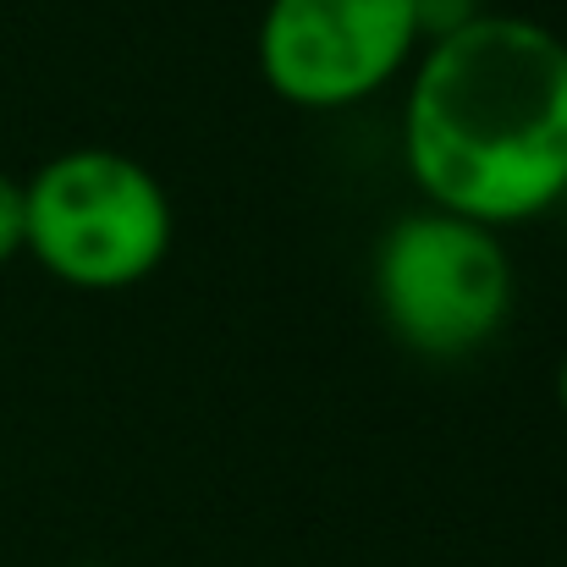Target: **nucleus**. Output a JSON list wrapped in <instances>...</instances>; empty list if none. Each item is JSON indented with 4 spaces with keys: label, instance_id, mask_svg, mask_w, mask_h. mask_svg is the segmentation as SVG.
I'll list each match as a JSON object with an SVG mask.
<instances>
[{
    "label": "nucleus",
    "instance_id": "f257e3e1",
    "mask_svg": "<svg viewBox=\"0 0 567 567\" xmlns=\"http://www.w3.org/2000/svg\"><path fill=\"white\" fill-rule=\"evenodd\" d=\"M402 161L424 204L518 226L567 198V39L535 17L480 11L413 61Z\"/></svg>",
    "mask_w": 567,
    "mask_h": 567
},
{
    "label": "nucleus",
    "instance_id": "f03ea898",
    "mask_svg": "<svg viewBox=\"0 0 567 567\" xmlns=\"http://www.w3.org/2000/svg\"><path fill=\"white\" fill-rule=\"evenodd\" d=\"M172 198L122 150H66L22 183V248L78 292H127L172 254Z\"/></svg>",
    "mask_w": 567,
    "mask_h": 567
},
{
    "label": "nucleus",
    "instance_id": "7ed1b4c3",
    "mask_svg": "<svg viewBox=\"0 0 567 567\" xmlns=\"http://www.w3.org/2000/svg\"><path fill=\"white\" fill-rule=\"evenodd\" d=\"M370 287L380 326L435 364L480 353L507 326L518 292L502 231L435 204H419L380 231Z\"/></svg>",
    "mask_w": 567,
    "mask_h": 567
},
{
    "label": "nucleus",
    "instance_id": "20e7f679",
    "mask_svg": "<svg viewBox=\"0 0 567 567\" xmlns=\"http://www.w3.org/2000/svg\"><path fill=\"white\" fill-rule=\"evenodd\" d=\"M254 50L276 100L348 111L419 55V17L413 0H270Z\"/></svg>",
    "mask_w": 567,
    "mask_h": 567
},
{
    "label": "nucleus",
    "instance_id": "39448f33",
    "mask_svg": "<svg viewBox=\"0 0 567 567\" xmlns=\"http://www.w3.org/2000/svg\"><path fill=\"white\" fill-rule=\"evenodd\" d=\"M485 0H413V17H419V44H435L457 28H468L480 17Z\"/></svg>",
    "mask_w": 567,
    "mask_h": 567
},
{
    "label": "nucleus",
    "instance_id": "423d86ee",
    "mask_svg": "<svg viewBox=\"0 0 567 567\" xmlns=\"http://www.w3.org/2000/svg\"><path fill=\"white\" fill-rule=\"evenodd\" d=\"M22 254V183L0 172V265Z\"/></svg>",
    "mask_w": 567,
    "mask_h": 567
},
{
    "label": "nucleus",
    "instance_id": "0eeeda50",
    "mask_svg": "<svg viewBox=\"0 0 567 567\" xmlns=\"http://www.w3.org/2000/svg\"><path fill=\"white\" fill-rule=\"evenodd\" d=\"M557 402H563V413H567V359H563V370H557Z\"/></svg>",
    "mask_w": 567,
    "mask_h": 567
},
{
    "label": "nucleus",
    "instance_id": "6e6552de",
    "mask_svg": "<svg viewBox=\"0 0 567 567\" xmlns=\"http://www.w3.org/2000/svg\"><path fill=\"white\" fill-rule=\"evenodd\" d=\"M563 204H567V198H563Z\"/></svg>",
    "mask_w": 567,
    "mask_h": 567
}]
</instances>
